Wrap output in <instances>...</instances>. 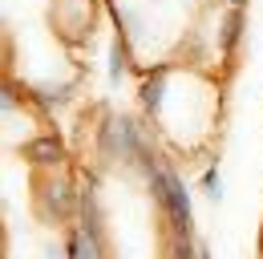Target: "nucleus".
<instances>
[{
	"label": "nucleus",
	"instance_id": "1",
	"mask_svg": "<svg viewBox=\"0 0 263 259\" xmlns=\"http://www.w3.org/2000/svg\"><path fill=\"white\" fill-rule=\"evenodd\" d=\"M122 77H126V53H122V45H114V53H109V81L122 85Z\"/></svg>",
	"mask_w": 263,
	"mask_h": 259
}]
</instances>
